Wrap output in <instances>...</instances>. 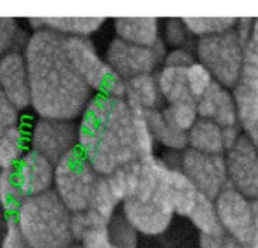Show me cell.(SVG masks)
I'll use <instances>...</instances> for the list:
<instances>
[{"instance_id":"cell-1","label":"cell","mask_w":258,"mask_h":248,"mask_svg":"<svg viewBox=\"0 0 258 248\" xmlns=\"http://www.w3.org/2000/svg\"><path fill=\"white\" fill-rule=\"evenodd\" d=\"M78 149L100 176L153 156L155 140L143 114L123 98L93 96L80 115Z\"/></svg>"},{"instance_id":"cell-2","label":"cell","mask_w":258,"mask_h":248,"mask_svg":"<svg viewBox=\"0 0 258 248\" xmlns=\"http://www.w3.org/2000/svg\"><path fill=\"white\" fill-rule=\"evenodd\" d=\"M31 105L41 118L72 121L94 96L68 58L64 37L49 30L32 34L26 46Z\"/></svg>"},{"instance_id":"cell-3","label":"cell","mask_w":258,"mask_h":248,"mask_svg":"<svg viewBox=\"0 0 258 248\" xmlns=\"http://www.w3.org/2000/svg\"><path fill=\"white\" fill-rule=\"evenodd\" d=\"M31 248H72V212L55 191L26 198L17 213L12 216Z\"/></svg>"},{"instance_id":"cell-4","label":"cell","mask_w":258,"mask_h":248,"mask_svg":"<svg viewBox=\"0 0 258 248\" xmlns=\"http://www.w3.org/2000/svg\"><path fill=\"white\" fill-rule=\"evenodd\" d=\"M68 58L94 96L122 98L125 80L100 56L90 38L64 37Z\"/></svg>"},{"instance_id":"cell-5","label":"cell","mask_w":258,"mask_h":248,"mask_svg":"<svg viewBox=\"0 0 258 248\" xmlns=\"http://www.w3.org/2000/svg\"><path fill=\"white\" fill-rule=\"evenodd\" d=\"M244 44L233 28L227 33L200 38L195 52L198 62L212 74L216 83L226 89H234L241 74Z\"/></svg>"},{"instance_id":"cell-6","label":"cell","mask_w":258,"mask_h":248,"mask_svg":"<svg viewBox=\"0 0 258 248\" xmlns=\"http://www.w3.org/2000/svg\"><path fill=\"white\" fill-rule=\"evenodd\" d=\"M98 178L100 174L79 149L55 164V192L72 213L87 209Z\"/></svg>"},{"instance_id":"cell-7","label":"cell","mask_w":258,"mask_h":248,"mask_svg":"<svg viewBox=\"0 0 258 248\" xmlns=\"http://www.w3.org/2000/svg\"><path fill=\"white\" fill-rule=\"evenodd\" d=\"M166 44L160 41L155 46H139L114 38L105 51V62L126 81L129 78L153 74L156 66L164 60Z\"/></svg>"},{"instance_id":"cell-8","label":"cell","mask_w":258,"mask_h":248,"mask_svg":"<svg viewBox=\"0 0 258 248\" xmlns=\"http://www.w3.org/2000/svg\"><path fill=\"white\" fill-rule=\"evenodd\" d=\"M31 150L44 156L53 166L78 149V126L71 121L39 118L28 137Z\"/></svg>"},{"instance_id":"cell-9","label":"cell","mask_w":258,"mask_h":248,"mask_svg":"<svg viewBox=\"0 0 258 248\" xmlns=\"http://www.w3.org/2000/svg\"><path fill=\"white\" fill-rule=\"evenodd\" d=\"M180 170L188 177L200 194L216 199L229 185L225 158L187 147L180 157Z\"/></svg>"},{"instance_id":"cell-10","label":"cell","mask_w":258,"mask_h":248,"mask_svg":"<svg viewBox=\"0 0 258 248\" xmlns=\"http://www.w3.org/2000/svg\"><path fill=\"white\" fill-rule=\"evenodd\" d=\"M229 185L248 199H258V150L245 135H240L225 158Z\"/></svg>"},{"instance_id":"cell-11","label":"cell","mask_w":258,"mask_h":248,"mask_svg":"<svg viewBox=\"0 0 258 248\" xmlns=\"http://www.w3.org/2000/svg\"><path fill=\"white\" fill-rule=\"evenodd\" d=\"M215 206L223 231L244 248L250 240L252 229L251 201L227 185L216 196Z\"/></svg>"},{"instance_id":"cell-12","label":"cell","mask_w":258,"mask_h":248,"mask_svg":"<svg viewBox=\"0 0 258 248\" xmlns=\"http://www.w3.org/2000/svg\"><path fill=\"white\" fill-rule=\"evenodd\" d=\"M122 215L138 233L159 235L170 227L174 213L159 194L148 199H125Z\"/></svg>"},{"instance_id":"cell-13","label":"cell","mask_w":258,"mask_h":248,"mask_svg":"<svg viewBox=\"0 0 258 248\" xmlns=\"http://www.w3.org/2000/svg\"><path fill=\"white\" fill-rule=\"evenodd\" d=\"M0 89L17 111L31 105L26 59L21 53L13 51L0 58Z\"/></svg>"},{"instance_id":"cell-14","label":"cell","mask_w":258,"mask_h":248,"mask_svg":"<svg viewBox=\"0 0 258 248\" xmlns=\"http://www.w3.org/2000/svg\"><path fill=\"white\" fill-rule=\"evenodd\" d=\"M20 188L26 198L51 191L55 178V166L35 151H27L14 167Z\"/></svg>"},{"instance_id":"cell-15","label":"cell","mask_w":258,"mask_h":248,"mask_svg":"<svg viewBox=\"0 0 258 248\" xmlns=\"http://www.w3.org/2000/svg\"><path fill=\"white\" fill-rule=\"evenodd\" d=\"M197 111L198 117L219 125L222 129L239 126L233 94L216 81L197 100Z\"/></svg>"},{"instance_id":"cell-16","label":"cell","mask_w":258,"mask_h":248,"mask_svg":"<svg viewBox=\"0 0 258 248\" xmlns=\"http://www.w3.org/2000/svg\"><path fill=\"white\" fill-rule=\"evenodd\" d=\"M160 194L171 212L178 216L189 215L200 196V192L188 177L178 167H173L168 163L161 177Z\"/></svg>"},{"instance_id":"cell-17","label":"cell","mask_w":258,"mask_h":248,"mask_svg":"<svg viewBox=\"0 0 258 248\" xmlns=\"http://www.w3.org/2000/svg\"><path fill=\"white\" fill-rule=\"evenodd\" d=\"M125 103L139 114H148L161 108V96L155 74H142L125 81Z\"/></svg>"},{"instance_id":"cell-18","label":"cell","mask_w":258,"mask_h":248,"mask_svg":"<svg viewBox=\"0 0 258 248\" xmlns=\"http://www.w3.org/2000/svg\"><path fill=\"white\" fill-rule=\"evenodd\" d=\"M116 38L139 46H155L160 39L159 20L155 17H119L114 20Z\"/></svg>"},{"instance_id":"cell-19","label":"cell","mask_w":258,"mask_h":248,"mask_svg":"<svg viewBox=\"0 0 258 248\" xmlns=\"http://www.w3.org/2000/svg\"><path fill=\"white\" fill-rule=\"evenodd\" d=\"M30 23L34 28L49 30L63 37H80L89 38L91 34L97 33L105 19L101 17H48V19H31Z\"/></svg>"},{"instance_id":"cell-20","label":"cell","mask_w":258,"mask_h":248,"mask_svg":"<svg viewBox=\"0 0 258 248\" xmlns=\"http://www.w3.org/2000/svg\"><path fill=\"white\" fill-rule=\"evenodd\" d=\"M188 146L189 149L201 153L222 156V153L227 150L225 129L208 119L198 118V121L188 131Z\"/></svg>"},{"instance_id":"cell-21","label":"cell","mask_w":258,"mask_h":248,"mask_svg":"<svg viewBox=\"0 0 258 248\" xmlns=\"http://www.w3.org/2000/svg\"><path fill=\"white\" fill-rule=\"evenodd\" d=\"M121 202L115 195V192L111 188L107 177L100 176L97 181L94 191L91 194L90 202L84 213L89 216L91 222L96 224H105L108 226L111 219L115 216L118 203Z\"/></svg>"},{"instance_id":"cell-22","label":"cell","mask_w":258,"mask_h":248,"mask_svg":"<svg viewBox=\"0 0 258 248\" xmlns=\"http://www.w3.org/2000/svg\"><path fill=\"white\" fill-rule=\"evenodd\" d=\"M156 80L161 100L166 105L195 101L188 89L187 69L163 66V69L156 76Z\"/></svg>"},{"instance_id":"cell-23","label":"cell","mask_w":258,"mask_h":248,"mask_svg":"<svg viewBox=\"0 0 258 248\" xmlns=\"http://www.w3.org/2000/svg\"><path fill=\"white\" fill-rule=\"evenodd\" d=\"M150 133L153 136L155 143L164 146L171 151L185 150L188 146V133L177 129L168 122L160 110L145 114Z\"/></svg>"},{"instance_id":"cell-24","label":"cell","mask_w":258,"mask_h":248,"mask_svg":"<svg viewBox=\"0 0 258 248\" xmlns=\"http://www.w3.org/2000/svg\"><path fill=\"white\" fill-rule=\"evenodd\" d=\"M27 137L19 124L0 133V167L3 170L14 169L26 154Z\"/></svg>"},{"instance_id":"cell-25","label":"cell","mask_w":258,"mask_h":248,"mask_svg":"<svg viewBox=\"0 0 258 248\" xmlns=\"http://www.w3.org/2000/svg\"><path fill=\"white\" fill-rule=\"evenodd\" d=\"M187 217L200 230L201 234H218L223 231L213 199L202 194H200L192 210Z\"/></svg>"},{"instance_id":"cell-26","label":"cell","mask_w":258,"mask_h":248,"mask_svg":"<svg viewBox=\"0 0 258 248\" xmlns=\"http://www.w3.org/2000/svg\"><path fill=\"white\" fill-rule=\"evenodd\" d=\"M184 26L187 27L188 33L204 38L211 35L227 33L236 27L237 19L234 17H185L182 19Z\"/></svg>"},{"instance_id":"cell-27","label":"cell","mask_w":258,"mask_h":248,"mask_svg":"<svg viewBox=\"0 0 258 248\" xmlns=\"http://www.w3.org/2000/svg\"><path fill=\"white\" fill-rule=\"evenodd\" d=\"M239 83L258 89V19L252 21L251 34L244 44Z\"/></svg>"},{"instance_id":"cell-28","label":"cell","mask_w":258,"mask_h":248,"mask_svg":"<svg viewBox=\"0 0 258 248\" xmlns=\"http://www.w3.org/2000/svg\"><path fill=\"white\" fill-rule=\"evenodd\" d=\"M26 196L20 188L14 169H6L0 174V203L3 209L12 217L17 213Z\"/></svg>"},{"instance_id":"cell-29","label":"cell","mask_w":258,"mask_h":248,"mask_svg":"<svg viewBox=\"0 0 258 248\" xmlns=\"http://www.w3.org/2000/svg\"><path fill=\"white\" fill-rule=\"evenodd\" d=\"M164 118L170 124L180 131L187 132L198 121V111H197V101H187L180 104H167L161 108Z\"/></svg>"},{"instance_id":"cell-30","label":"cell","mask_w":258,"mask_h":248,"mask_svg":"<svg viewBox=\"0 0 258 248\" xmlns=\"http://www.w3.org/2000/svg\"><path fill=\"white\" fill-rule=\"evenodd\" d=\"M111 244L114 248H136L138 247V231L123 215H116L108 223Z\"/></svg>"},{"instance_id":"cell-31","label":"cell","mask_w":258,"mask_h":248,"mask_svg":"<svg viewBox=\"0 0 258 248\" xmlns=\"http://www.w3.org/2000/svg\"><path fill=\"white\" fill-rule=\"evenodd\" d=\"M187 83L191 96L197 101L215 83V80L200 62H194L187 67Z\"/></svg>"},{"instance_id":"cell-32","label":"cell","mask_w":258,"mask_h":248,"mask_svg":"<svg viewBox=\"0 0 258 248\" xmlns=\"http://www.w3.org/2000/svg\"><path fill=\"white\" fill-rule=\"evenodd\" d=\"M80 248H114L111 244L108 226H93L78 240Z\"/></svg>"},{"instance_id":"cell-33","label":"cell","mask_w":258,"mask_h":248,"mask_svg":"<svg viewBox=\"0 0 258 248\" xmlns=\"http://www.w3.org/2000/svg\"><path fill=\"white\" fill-rule=\"evenodd\" d=\"M20 30L16 20L10 17H0V55L10 53L19 42Z\"/></svg>"},{"instance_id":"cell-34","label":"cell","mask_w":258,"mask_h":248,"mask_svg":"<svg viewBox=\"0 0 258 248\" xmlns=\"http://www.w3.org/2000/svg\"><path fill=\"white\" fill-rule=\"evenodd\" d=\"M191 34L184 26L182 19H170L164 26V39L173 48H187V39Z\"/></svg>"},{"instance_id":"cell-35","label":"cell","mask_w":258,"mask_h":248,"mask_svg":"<svg viewBox=\"0 0 258 248\" xmlns=\"http://www.w3.org/2000/svg\"><path fill=\"white\" fill-rule=\"evenodd\" d=\"M2 248H31L27 242L23 233L20 231L19 224L14 217L7 219V229L5 234V240L2 244Z\"/></svg>"},{"instance_id":"cell-36","label":"cell","mask_w":258,"mask_h":248,"mask_svg":"<svg viewBox=\"0 0 258 248\" xmlns=\"http://www.w3.org/2000/svg\"><path fill=\"white\" fill-rule=\"evenodd\" d=\"M17 122H19L17 110L7 100L5 93L2 92V89H0V133L6 131L7 128L17 125Z\"/></svg>"},{"instance_id":"cell-37","label":"cell","mask_w":258,"mask_h":248,"mask_svg":"<svg viewBox=\"0 0 258 248\" xmlns=\"http://www.w3.org/2000/svg\"><path fill=\"white\" fill-rule=\"evenodd\" d=\"M195 62L192 53L188 51V48H173L164 56V66L177 67V69H187Z\"/></svg>"},{"instance_id":"cell-38","label":"cell","mask_w":258,"mask_h":248,"mask_svg":"<svg viewBox=\"0 0 258 248\" xmlns=\"http://www.w3.org/2000/svg\"><path fill=\"white\" fill-rule=\"evenodd\" d=\"M252 229L250 234V240L245 244L244 248H258V199L252 201Z\"/></svg>"},{"instance_id":"cell-39","label":"cell","mask_w":258,"mask_h":248,"mask_svg":"<svg viewBox=\"0 0 258 248\" xmlns=\"http://www.w3.org/2000/svg\"><path fill=\"white\" fill-rule=\"evenodd\" d=\"M225 231L218 234H201L200 247L201 248H222L225 240Z\"/></svg>"},{"instance_id":"cell-40","label":"cell","mask_w":258,"mask_h":248,"mask_svg":"<svg viewBox=\"0 0 258 248\" xmlns=\"http://www.w3.org/2000/svg\"><path fill=\"white\" fill-rule=\"evenodd\" d=\"M222 248H243V245L239 241H236L234 238H232L229 234H226Z\"/></svg>"},{"instance_id":"cell-41","label":"cell","mask_w":258,"mask_h":248,"mask_svg":"<svg viewBox=\"0 0 258 248\" xmlns=\"http://www.w3.org/2000/svg\"><path fill=\"white\" fill-rule=\"evenodd\" d=\"M72 248H80V247H79V245H73V247H72Z\"/></svg>"}]
</instances>
